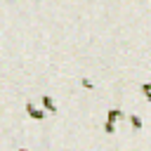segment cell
<instances>
[{"label":"cell","mask_w":151,"mask_h":151,"mask_svg":"<svg viewBox=\"0 0 151 151\" xmlns=\"http://www.w3.org/2000/svg\"><path fill=\"white\" fill-rule=\"evenodd\" d=\"M125 120V116L120 113V111H111L109 113V118H106V130L109 132H118V125Z\"/></svg>","instance_id":"2"},{"label":"cell","mask_w":151,"mask_h":151,"mask_svg":"<svg viewBox=\"0 0 151 151\" xmlns=\"http://www.w3.org/2000/svg\"><path fill=\"white\" fill-rule=\"evenodd\" d=\"M45 106H52V101H50V99L31 101V104H28V113H31L33 118H40V116H45Z\"/></svg>","instance_id":"1"}]
</instances>
